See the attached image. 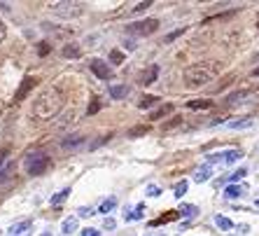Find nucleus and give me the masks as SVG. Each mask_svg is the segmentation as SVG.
<instances>
[{
	"instance_id": "obj_14",
	"label": "nucleus",
	"mask_w": 259,
	"mask_h": 236,
	"mask_svg": "<svg viewBox=\"0 0 259 236\" xmlns=\"http://www.w3.org/2000/svg\"><path fill=\"white\" fill-rule=\"evenodd\" d=\"M178 215H182V218H196V215H199V206H194V204H182V206L178 208Z\"/></svg>"
},
{
	"instance_id": "obj_28",
	"label": "nucleus",
	"mask_w": 259,
	"mask_h": 236,
	"mask_svg": "<svg viewBox=\"0 0 259 236\" xmlns=\"http://www.w3.org/2000/svg\"><path fill=\"white\" fill-rule=\"evenodd\" d=\"M147 131H150V127H136L128 131V138H138V136H145Z\"/></svg>"
},
{
	"instance_id": "obj_23",
	"label": "nucleus",
	"mask_w": 259,
	"mask_h": 236,
	"mask_svg": "<svg viewBox=\"0 0 259 236\" xmlns=\"http://www.w3.org/2000/svg\"><path fill=\"white\" fill-rule=\"evenodd\" d=\"M170 112H173V105H170V103H166V105H161V108H159V110H154V112H152V120H161V117L170 115Z\"/></svg>"
},
{
	"instance_id": "obj_39",
	"label": "nucleus",
	"mask_w": 259,
	"mask_h": 236,
	"mask_svg": "<svg viewBox=\"0 0 259 236\" xmlns=\"http://www.w3.org/2000/svg\"><path fill=\"white\" fill-rule=\"evenodd\" d=\"M136 47H138V45L133 43V40H126V49H136Z\"/></svg>"
},
{
	"instance_id": "obj_12",
	"label": "nucleus",
	"mask_w": 259,
	"mask_h": 236,
	"mask_svg": "<svg viewBox=\"0 0 259 236\" xmlns=\"http://www.w3.org/2000/svg\"><path fill=\"white\" fill-rule=\"evenodd\" d=\"M241 157H243L241 150H227V152H222V164L224 166H231V164L241 162Z\"/></svg>"
},
{
	"instance_id": "obj_13",
	"label": "nucleus",
	"mask_w": 259,
	"mask_h": 236,
	"mask_svg": "<svg viewBox=\"0 0 259 236\" xmlns=\"http://www.w3.org/2000/svg\"><path fill=\"white\" fill-rule=\"evenodd\" d=\"M210 176H212V166L203 164V166L196 169V173H194V182H205V180H210Z\"/></svg>"
},
{
	"instance_id": "obj_36",
	"label": "nucleus",
	"mask_w": 259,
	"mask_h": 236,
	"mask_svg": "<svg viewBox=\"0 0 259 236\" xmlns=\"http://www.w3.org/2000/svg\"><path fill=\"white\" fill-rule=\"evenodd\" d=\"M5 35H7V26H5V21L0 19V43L5 40Z\"/></svg>"
},
{
	"instance_id": "obj_4",
	"label": "nucleus",
	"mask_w": 259,
	"mask_h": 236,
	"mask_svg": "<svg viewBox=\"0 0 259 236\" xmlns=\"http://www.w3.org/2000/svg\"><path fill=\"white\" fill-rule=\"evenodd\" d=\"M159 28V21L157 19H145V21H136V24L126 26V33L128 35H152L154 30Z\"/></svg>"
},
{
	"instance_id": "obj_26",
	"label": "nucleus",
	"mask_w": 259,
	"mask_h": 236,
	"mask_svg": "<svg viewBox=\"0 0 259 236\" xmlns=\"http://www.w3.org/2000/svg\"><path fill=\"white\" fill-rule=\"evenodd\" d=\"M28 227H30L28 220H26V222H17V224H12V227H10V234H12V236H19L21 231L28 229Z\"/></svg>"
},
{
	"instance_id": "obj_41",
	"label": "nucleus",
	"mask_w": 259,
	"mask_h": 236,
	"mask_svg": "<svg viewBox=\"0 0 259 236\" xmlns=\"http://www.w3.org/2000/svg\"><path fill=\"white\" fill-rule=\"evenodd\" d=\"M252 75H254V77H259V66H257V68H254V70H252Z\"/></svg>"
},
{
	"instance_id": "obj_8",
	"label": "nucleus",
	"mask_w": 259,
	"mask_h": 236,
	"mask_svg": "<svg viewBox=\"0 0 259 236\" xmlns=\"http://www.w3.org/2000/svg\"><path fill=\"white\" fill-rule=\"evenodd\" d=\"M33 87H35V80H33V77H26L24 82H21V87L17 89V94H14V103H19L21 98L28 96V91L33 89Z\"/></svg>"
},
{
	"instance_id": "obj_40",
	"label": "nucleus",
	"mask_w": 259,
	"mask_h": 236,
	"mask_svg": "<svg viewBox=\"0 0 259 236\" xmlns=\"http://www.w3.org/2000/svg\"><path fill=\"white\" fill-rule=\"evenodd\" d=\"M5 159H7V150H0V164L5 162Z\"/></svg>"
},
{
	"instance_id": "obj_18",
	"label": "nucleus",
	"mask_w": 259,
	"mask_h": 236,
	"mask_svg": "<svg viewBox=\"0 0 259 236\" xmlns=\"http://www.w3.org/2000/svg\"><path fill=\"white\" fill-rule=\"evenodd\" d=\"M70 196V187H63L61 192H56L52 196V206H61V204H66V199Z\"/></svg>"
},
{
	"instance_id": "obj_19",
	"label": "nucleus",
	"mask_w": 259,
	"mask_h": 236,
	"mask_svg": "<svg viewBox=\"0 0 259 236\" xmlns=\"http://www.w3.org/2000/svg\"><path fill=\"white\" fill-rule=\"evenodd\" d=\"M157 103H159V98H157V96H152V94H147V96H143V98L138 101V108L147 110V108H154Z\"/></svg>"
},
{
	"instance_id": "obj_10",
	"label": "nucleus",
	"mask_w": 259,
	"mask_h": 236,
	"mask_svg": "<svg viewBox=\"0 0 259 236\" xmlns=\"http://www.w3.org/2000/svg\"><path fill=\"white\" fill-rule=\"evenodd\" d=\"M243 194H245V187H243V185H227V189H224V199L234 201V199H238V196H243Z\"/></svg>"
},
{
	"instance_id": "obj_16",
	"label": "nucleus",
	"mask_w": 259,
	"mask_h": 236,
	"mask_svg": "<svg viewBox=\"0 0 259 236\" xmlns=\"http://www.w3.org/2000/svg\"><path fill=\"white\" fill-rule=\"evenodd\" d=\"M247 94H250V91H245V89H241V91H234V94H229V96L224 98V103H227V105L241 103L243 98H247Z\"/></svg>"
},
{
	"instance_id": "obj_5",
	"label": "nucleus",
	"mask_w": 259,
	"mask_h": 236,
	"mask_svg": "<svg viewBox=\"0 0 259 236\" xmlns=\"http://www.w3.org/2000/svg\"><path fill=\"white\" fill-rule=\"evenodd\" d=\"M49 10L54 14H61V17H75L82 12V5H77V3H49Z\"/></svg>"
},
{
	"instance_id": "obj_27",
	"label": "nucleus",
	"mask_w": 259,
	"mask_h": 236,
	"mask_svg": "<svg viewBox=\"0 0 259 236\" xmlns=\"http://www.w3.org/2000/svg\"><path fill=\"white\" fill-rule=\"evenodd\" d=\"M245 176H247V169H245V166H243V169H238V171H234V173L229 176V185H234V182L243 180Z\"/></svg>"
},
{
	"instance_id": "obj_32",
	"label": "nucleus",
	"mask_w": 259,
	"mask_h": 236,
	"mask_svg": "<svg viewBox=\"0 0 259 236\" xmlns=\"http://www.w3.org/2000/svg\"><path fill=\"white\" fill-rule=\"evenodd\" d=\"M159 194H161L159 185H150V187H147V196H159Z\"/></svg>"
},
{
	"instance_id": "obj_17",
	"label": "nucleus",
	"mask_w": 259,
	"mask_h": 236,
	"mask_svg": "<svg viewBox=\"0 0 259 236\" xmlns=\"http://www.w3.org/2000/svg\"><path fill=\"white\" fill-rule=\"evenodd\" d=\"M61 54L66 56V59H77L82 54V49H79V45H66V47L61 49Z\"/></svg>"
},
{
	"instance_id": "obj_42",
	"label": "nucleus",
	"mask_w": 259,
	"mask_h": 236,
	"mask_svg": "<svg viewBox=\"0 0 259 236\" xmlns=\"http://www.w3.org/2000/svg\"><path fill=\"white\" fill-rule=\"evenodd\" d=\"M42 236H52V234H49V231H45V234H42Z\"/></svg>"
},
{
	"instance_id": "obj_15",
	"label": "nucleus",
	"mask_w": 259,
	"mask_h": 236,
	"mask_svg": "<svg viewBox=\"0 0 259 236\" xmlns=\"http://www.w3.org/2000/svg\"><path fill=\"white\" fill-rule=\"evenodd\" d=\"M187 108L189 110H208V108H212V101L210 98H196V101H189Z\"/></svg>"
},
{
	"instance_id": "obj_37",
	"label": "nucleus",
	"mask_w": 259,
	"mask_h": 236,
	"mask_svg": "<svg viewBox=\"0 0 259 236\" xmlns=\"http://www.w3.org/2000/svg\"><path fill=\"white\" fill-rule=\"evenodd\" d=\"M178 124H180V117H173V122H168V124H166V127H163V129L168 131L170 127H178Z\"/></svg>"
},
{
	"instance_id": "obj_11",
	"label": "nucleus",
	"mask_w": 259,
	"mask_h": 236,
	"mask_svg": "<svg viewBox=\"0 0 259 236\" xmlns=\"http://www.w3.org/2000/svg\"><path fill=\"white\" fill-rule=\"evenodd\" d=\"M128 91H131V87L128 85H112L110 87V96L115 98V101H121V98L128 96Z\"/></svg>"
},
{
	"instance_id": "obj_24",
	"label": "nucleus",
	"mask_w": 259,
	"mask_h": 236,
	"mask_svg": "<svg viewBox=\"0 0 259 236\" xmlns=\"http://www.w3.org/2000/svg\"><path fill=\"white\" fill-rule=\"evenodd\" d=\"M187 187H189V182L187 180H180L178 185L173 187V196H178V199H182L185 194H187Z\"/></svg>"
},
{
	"instance_id": "obj_20",
	"label": "nucleus",
	"mask_w": 259,
	"mask_h": 236,
	"mask_svg": "<svg viewBox=\"0 0 259 236\" xmlns=\"http://www.w3.org/2000/svg\"><path fill=\"white\" fill-rule=\"evenodd\" d=\"M215 224H217V227H220L222 231L234 229V222H231L229 218H224V215H215Z\"/></svg>"
},
{
	"instance_id": "obj_6",
	"label": "nucleus",
	"mask_w": 259,
	"mask_h": 236,
	"mask_svg": "<svg viewBox=\"0 0 259 236\" xmlns=\"http://www.w3.org/2000/svg\"><path fill=\"white\" fill-rule=\"evenodd\" d=\"M89 68H91V73L96 75V77H101V80H110V77H112V68H110L105 61H101V59H94L89 63Z\"/></svg>"
},
{
	"instance_id": "obj_30",
	"label": "nucleus",
	"mask_w": 259,
	"mask_h": 236,
	"mask_svg": "<svg viewBox=\"0 0 259 236\" xmlns=\"http://www.w3.org/2000/svg\"><path fill=\"white\" fill-rule=\"evenodd\" d=\"M182 33H185V28H178V30H173V33H168V35L163 37V43H173L175 37H180Z\"/></svg>"
},
{
	"instance_id": "obj_38",
	"label": "nucleus",
	"mask_w": 259,
	"mask_h": 236,
	"mask_svg": "<svg viewBox=\"0 0 259 236\" xmlns=\"http://www.w3.org/2000/svg\"><path fill=\"white\" fill-rule=\"evenodd\" d=\"M7 173H10V166H3V169H0V182L7 178Z\"/></svg>"
},
{
	"instance_id": "obj_22",
	"label": "nucleus",
	"mask_w": 259,
	"mask_h": 236,
	"mask_svg": "<svg viewBox=\"0 0 259 236\" xmlns=\"http://www.w3.org/2000/svg\"><path fill=\"white\" fill-rule=\"evenodd\" d=\"M115 208H117V199L110 196V199H105L101 206H98V213H110V211H115Z\"/></svg>"
},
{
	"instance_id": "obj_29",
	"label": "nucleus",
	"mask_w": 259,
	"mask_h": 236,
	"mask_svg": "<svg viewBox=\"0 0 259 236\" xmlns=\"http://www.w3.org/2000/svg\"><path fill=\"white\" fill-rule=\"evenodd\" d=\"M98 110H101V101H98V98H91L89 108H87V115H96Z\"/></svg>"
},
{
	"instance_id": "obj_25",
	"label": "nucleus",
	"mask_w": 259,
	"mask_h": 236,
	"mask_svg": "<svg viewBox=\"0 0 259 236\" xmlns=\"http://www.w3.org/2000/svg\"><path fill=\"white\" fill-rule=\"evenodd\" d=\"M75 229H77V218H68L66 222H63V227H61L63 234H72Z\"/></svg>"
},
{
	"instance_id": "obj_2",
	"label": "nucleus",
	"mask_w": 259,
	"mask_h": 236,
	"mask_svg": "<svg viewBox=\"0 0 259 236\" xmlns=\"http://www.w3.org/2000/svg\"><path fill=\"white\" fill-rule=\"evenodd\" d=\"M217 73H220V63H196V66L185 70L182 80H185V87H187V89H201V87L208 85Z\"/></svg>"
},
{
	"instance_id": "obj_31",
	"label": "nucleus",
	"mask_w": 259,
	"mask_h": 236,
	"mask_svg": "<svg viewBox=\"0 0 259 236\" xmlns=\"http://www.w3.org/2000/svg\"><path fill=\"white\" fill-rule=\"evenodd\" d=\"M110 61H112V63H117V66H119L121 61H124V54H121V52H110Z\"/></svg>"
},
{
	"instance_id": "obj_33",
	"label": "nucleus",
	"mask_w": 259,
	"mask_h": 236,
	"mask_svg": "<svg viewBox=\"0 0 259 236\" xmlns=\"http://www.w3.org/2000/svg\"><path fill=\"white\" fill-rule=\"evenodd\" d=\"M82 236H101V231L94 227H87V229H82Z\"/></svg>"
},
{
	"instance_id": "obj_9",
	"label": "nucleus",
	"mask_w": 259,
	"mask_h": 236,
	"mask_svg": "<svg viewBox=\"0 0 259 236\" xmlns=\"http://www.w3.org/2000/svg\"><path fill=\"white\" fill-rule=\"evenodd\" d=\"M224 127L231 129V131H241V129H250V127H252V120H250V117H241V120L224 122Z\"/></svg>"
},
{
	"instance_id": "obj_1",
	"label": "nucleus",
	"mask_w": 259,
	"mask_h": 236,
	"mask_svg": "<svg viewBox=\"0 0 259 236\" xmlns=\"http://www.w3.org/2000/svg\"><path fill=\"white\" fill-rule=\"evenodd\" d=\"M63 108V94L56 87H47L37 94V98L33 101V117L35 120H54Z\"/></svg>"
},
{
	"instance_id": "obj_21",
	"label": "nucleus",
	"mask_w": 259,
	"mask_h": 236,
	"mask_svg": "<svg viewBox=\"0 0 259 236\" xmlns=\"http://www.w3.org/2000/svg\"><path fill=\"white\" fill-rule=\"evenodd\" d=\"M84 138L82 136H68V138L61 140V147H75V145H82Z\"/></svg>"
},
{
	"instance_id": "obj_34",
	"label": "nucleus",
	"mask_w": 259,
	"mask_h": 236,
	"mask_svg": "<svg viewBox=\"0 0 259 236\" xmlns=\"http://www.w3.org/2000/svg\"><path fill=\"white\" fill-rule=\"evenodd\" d=\"M150 5H152V3H138V5L133 7V12H145V10H147Z\"/></svg>"
},
{
	"instance_id": "obj_35",
	"label": "nucleus",
	"mask_w": 259,
	"mask_h": 236,
	"mask_svg": "<svg viewBox=\"0 0 259 236\" xmlns=\"http://www.w3.org/2000/svg\"><path fill=\"white\" fill-rule=\"evenodd\" d=\"M79 218H91V215H94V211H91V208H79Z\"/></svg>"
},
{
	"instance_id": "obj_7",
	"label": "nucleus",
	"mask_w": 259,
	"mask_h": 236,
	"mask_svg": "<svg viewBox=\"0 0 259 236\" xmlns=\"http://www.w3.org/2000/svg\"><path fill=\"white\" fill-rule=\"evenodd\" d=\"M157 77H159V66L152 63V66H147L143 73L138 75V85L147 87V85H152V82H157Z\"/></svg>"
},
{
	"instance_id": "obj_43",
	"label": "nucleus",
	"mask_w": 259,
	"mask_h": 236,
	"mask_svg": "<svg viewBox=\"0 0 259 236\" xmlns=\"http://www.w3.org/2000/svg\"><path fill=\"white\" fill-rule=\"evenodd\" d=\"M257 208H259V199H257Z\"/></svg>"
},
{
	"instance_id": "obj_44",
	"label": "nucleus",
	"mask_w": 259,
	"mask_h": 236,
	"mask_svg": "<svg viewBox=\"0 0 259 236\" xmlns=\"http://www.w3.org/2000/svg\"><path fill=\"white\" fill-rule=\"evenodd\" d=\"M257 26H259V21H257Z\"/></svg>"
},
{
	"instance_id": "obj_3",
	"label": "nucleus",
	"mask_w": 259,
	"mask_h": 236,
	"mask_svg": "<svg viewBox=\"0 0 259 236\" xmlns=\"http://www.w3.org/2000/svg\"><path fill=\"white\" fill-rule=\"evenodd\" d=\"M49 166V157L45 152H30L24 162V169L28 176H42V171Z\"/></svg>"
}]
</instances>
